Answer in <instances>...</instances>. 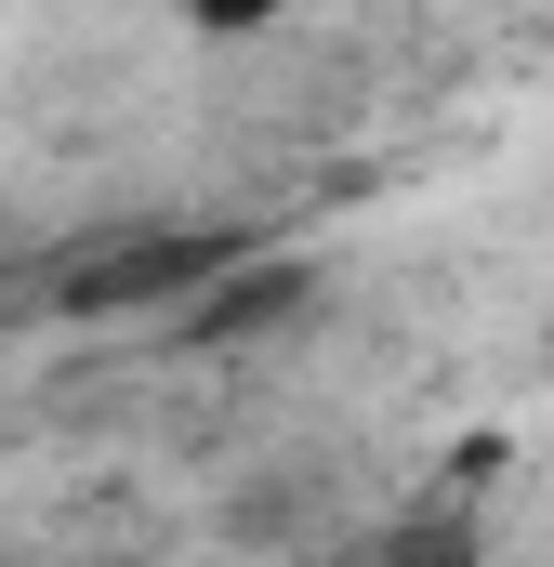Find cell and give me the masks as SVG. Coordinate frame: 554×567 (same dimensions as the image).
Segmentation results:
<instances>
[{"label": "cell", "mask_w": 554, "mask_h": 567, "mask_svg": "<svg viewBox=\"0 0 554 567\" xmlns=\"http://www.w3.org/2000/svg\"><path fill=\"white\" fill-rule=\"evenodd\" d=\"M225 265H238V238H212V225H133V238L53 265V317H185Z\"/></svg>", "instance_id": "6da1fadb"}, {"label": "cell", "mask_w": 554, "mask_h": 567, "mask_svg": "<svg viewBox=\"0 0 554 567\" xmlns=\"http://www.w3.org/2000/svg\"><path fill=\"white\" fill-rule=\"evenodd\" d=\"M290 0H172V27H198V40H265Z\"/></svg>", "instance_id": "3957f363"}, {"label": "cell", "mask_w": 554, "mask_h": 567, "mask_svg": "<svg viewBox=\"0 0 554 567\" xmlns=\"http://www.w3.org/2000/svg\"><path fill=\"white\" fill-rule=\"evenodd\" d=\"M304 303H317V265H304V251H238L225 278L172 317V343H252L277 317H304Z\"/></svg>", "instance_id": "7a4b0ae2"}]
</instances>
